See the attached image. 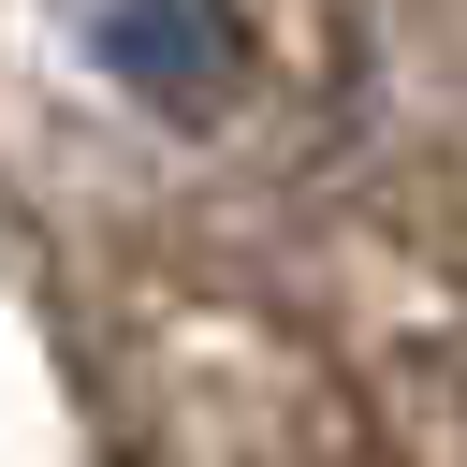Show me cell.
Listing matches in <instances>:
<instances>
[{"mask_svg":"<svg viewBox=\"0 0 467 467\" xmlns=\"http://www.w3.org/2000/svg\"><path fill=\"white\" fill-rule=\"evenodd\" d=\"M88 58L131 73V88H161L175 117H204V102L234 88V29H219V15H88Z\"/></svg>","mask_w":467,"mask_h":467,"instance_id":"6da1fadb","label":"cell"}]
</instances>
